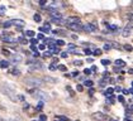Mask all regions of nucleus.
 <instances>
[{
	"label": "nucleus",
	"instance_id": "obj_36",
	"mask_svg": "<svg viewBox=\"0 0 133 121\" xmlns=\"http://www.w3.org/2000/svg\"><path fill=\"white\" fill-rule=\"evenodd\" d=\"M84 53H85L86 56H90V54H91V49H90V48H85V49H84Z\"/></svg>",
	"mask_w": 133,
	"mask_h": 121
},
{
	"label": "nucleus",
	"instance_id": "obj_19",
	"mask_svg": "<svg viewBox=\"0 0 133 121\" xmlns=\"http://www.w3.org/2000/svg\"><path fill=\"white\" fill-rule=\"evenodd\" d=\"M113 92H114V88H112V87H109L108 90H107L105 92H104V95H105L107 97H108V96H113Z\"/></svg>",
	"mask_w": 133,
	"mask_h": 121
},
{
	"label": "nucleus",
	"instance_id": "obj_45",
	"mask_svg": "<svg viewBox=\"0 0 133 121\" xmlns=\"http://www.w3.org/2000/svg\"><path fill=\"white\" fill-rule=\"evenodd\" d=\"M38 4H39L41 6H43V5H46V4H47V1H46V0H39V1H38Z\"/></svg>",
	"mask_w": 133,
	"mask_h": 121
},
{
	"label": "nucleus",
	"instance_id": "obj_35",
	"mask_svg": "<svg viewBox=\"0 0 133 121\" xmlns=\"http://www.w3.org/2000/svg\"><path fill=\"white\" fill-rule=\"evenodd\" d=\"M29 42H31L32 46H37V43H38V40L36 39V38H31V40H29Z\"/></svg>",
	"mask_w": 133,
	"mask_h": 121
},
{
	"label": "nucleus",
	"instance_id": "obj_18",
	"mask_svg": "<svg viewBox=\"0 0 133 121\" xmlns=\"http://www.w3.org/2000/svg\"><path fill=\"white\" fill-rule=\"evenodd\" d=\"M24 37H25V38H27V37H28V38H33V37H34V32H33V30L24 32Z\"/></svg>",
	"mask_w": 133,
	"mask_h": 121
},
{
	"label": "nucleus",
	"instance_id": "obj_16",
	"mask_svg": "<svg viewBox=\"0 0 133 121\" xmlns=\"http://www.w3.org/2000/svg\"><path fill=\"white\" fill-rule=\"evenodd\" d=\"M92 85H94V82H92L91 80H86L85 82H84V85H82V87L85 86V87H89V88H91Z\"/></svg>",
	"mask_w": 133,
	"mask_h": 121
},
{
	"label": "nucleus",
	"instance_id": "obj_57",
	"mask_svg": "<svg viewBox=\"0 0 133 121\" xmlns=\"http://www.w3.org/2000/svg\"><path fill=\"white\" fill-rule=\"evenodd\" d=\"M90 71H96V67H95V66H92L91 70H90Z\"/></svg>",
	"mask_w": 133,
	"mask_h": 121
},
{
	"label": "nucleus",
	"instance_id": "obj_28",
	"mask_svg": "<svg viewBox=\"0 0 133 121\" xmlns=\"http://www.w3.org/2000/svg\"><path fill=\"white\" fill-rule=\"evenodd\" d=\"M108 28L110 30H119L118 25H114V24H108Z\"/></svg>",
	"mask_w": 133,
	"mask_h": 121
},
{
	"label": "nucleus",
	"instance_id": "obj_17",
	"mask_svg": "<svg viewBox=\"0 0 133 121\" xmlns=\"http://www.w3.org/2000/svg\"><path fill=\"white\" fill-rule=\"evenodd\" d=\"M114 63H115L117 67H124V66H125V62H124L123 59H117Z\"/></svg>",
	"mask_w": 133,
	"mask_h": 121
},
{
	"label": "nucleus",
	"instance_id": "obj_42",
	"mask_svg": "<svg viewBox=\"0 0 133 121\" xmlns=\"http://www.w3.org/2000/svg\"><path fill=\"white\" fill-rule=\"evenodd\" d=\"M44 28H47V29L50 30L51 29V23H50V21H46V23H44Z\"/></svg>",
	"mask_w": 133,
	"mask_h": 121
},
{
	"label": "nucleus",
	"instance_id": "obj_32",
	"mask_svg": "<svg viewBox=\"0 0 133 121\" xmlns=\"http://www.w3.org/2000/svg\"><path fill=\"white\" fill-rule=\"evenodd\" d=\"M82 63H84V62H82L81 59H76V61H74V64H75V66H77V67L82 66Z\"/></svg>",
	"mask_w": 133,
	"mask_h": 121
},
{
	"label": "nucleus",
	"instance_id": "obj_21",
	"mask_svg": "<svg viewBox=\"0 0 133 121\" xmlns=\"http://www.w3.org/2000/svg\"><path fill=\"white\" fill-rule=\"evenodd\" d=\"M17 42H19V43H22V44H25V43H28V40H27V38L25 37H19L18 39H17Z\"/></svg>",
	"mask_w": 133,
	"mask_h": 121
},
{
	"label": "nucleus",
	"instance_id": "obj_26",
	"mask_svg": "<svg viewBox=\"0 0 133 121\" xmlns=\"http://www.w3.org/2000/svg\"><path fill=\"white\" fill-rule=\"evenodd\" d=\"M110 49H112V46H110V43H105L102 50H110Z\"/></svg>",
	"mask_w": 133,
	"mask_h": 121
},
{
	"label": "nucleus",
	"instance_id": "obj_50",
	"mask_svg": "<svg viewBox=\"0 0 133 121\" xmlns=\"http://www.w3.org/2000/svg\"><path fill=\"white\" fill-rule=\"evenodd\" d=\"M105 82H107L105 80H102V81H100V86H102V87H104V86H105Z\"/></svg>",
	"mask_w": 133,
	"mask_h": 121
},
{
	"label": "nucleus",
	"instance_id": "obj_61",
	"mask_svg": "<svg viewBox=\"0 0 133 121\" xmlns=\"http://www.w3.org/2000/svg\"><path fill=\"white\" fill-rule=\"evenodd\" d=\"M33 121H37V120H33Z\"/></svg>",
	"mask_w": 133,
	"mask_h": 121
},
{
	"label": "nucleus",
	"instance_id": "obj_12",
	"mask_svg": "<svg viewBox=\"0 0 133 121\" xmlns=\"http://www.w3.org/2000/svg\"><path fill=\"white\" fill-rule=\"evenodd\" d=\"M9 67H10V62H9V61L4 59V61L0 62V68H3V70H8Z\"/></svg>",
	"mask_w": 133,
	"mask_h": 121
},
{
	"label": "nucleus",
	"instance_id": "obj_46",
	"mask_svg": "<svg viewBox=\"0 0 133 121\" xmlns=\"http://www.w3.org/2000/svg\"><path fill=\"white\" fill-rule=\"evenodd\" d=\"M84 73H85V74H86V76H89V74H90V73H91V71L89 70V68H85V70H84Z\"/></svg>",
	"mask_w": 133,
	"mask_h": 121
},
{
	"label": "nucleus",
	"instance_id": "obj_7",
	"mask_svg": "<svg viewBox=\"0 0 133 121\" xmlns=\"http://www.w3.org/2000/svg\"><path fill=\"white\" fill-rule=\"evenodd\" d=\"M0 39L3 40L4 43H6V44H14V43H17V38H15L14 35H6V37H0Z\"/></svg>",
	"mask_w": 133,
	"mask_h": 121
},
{
	"label": "nucleus",
	"instance_id": "obj_29",
	"mask_svg": "<svg viewBox=\"0 0 133 121\" xmlns=\"http://www.w3.org/2000/svg\"><path fill=\"white\" fill-rule=\"evenodd\" d=\"M3 27H4L5 29H8V28H10V27H11L10 20H9V21H4V23H3Z\"/></svg>",
	"mask_w": 133,
	"mask_h": 121
},
{
	"label": "nucleus",
	"instance_id": "obj_53",
	"mask_svg": "<svg viewBox=\"0 0 133 121\" xmlns=\"http://www.w3.org/2000/svg\"><path fill=\"white\" fill-rule=\"evenodd\" d=\"M72 76H74V77H76V76H79V71H75V72L72 73Z\"/></svg>",
	"mask_w": 133,
	"mask_h": 121
},
{
	"label": "nucleus",
	"instance_id": "obj_5",
	"mask_svg": "<svg viewBox=\"0 0 133 121\" xmlns=\"http://www.w3.org/2000/svg\"><path fill=\"white\" fill-rule=\"evenodd\" d=\"M9 62H13V63H21L23 62V56L21 53H14L9 57Z\"/></svg>",
	"mask_w": 133,
	"mask_h": 121
},
{
	"label": "nucleus",
	"instance_id": "obj_51",
	"mask_svg": "<svg viewBox=\"0 0 133 121\" xmlns=\"http://www.w3.org/2000/svg\"><path fill=\"white\" fill-rule=\"evenodd\" d=\"M118 100L121 101V102H124V97H123V96H121V95H119V96H118Z\"/></svg>",
	"mask_w": 133,
	"mask_h": 121
},
{
	"label": "nucleus",
	"instance_id": "obj_3",
	"mask_svg": "<svg viewBox=\"0 0 133 121\" xmlns=\"http://www.w3.org/2000/svg\"><path fill=\"white\" fill-rule=\"evenodd\" d=\"M67 29L74 30V32H82V24L81 23H70V24H66Z\"/></svg>",
	"mask_w": 133,
	"mask_h": 121
},
{
	"label": "nucleus",
	"instance_id": "obj_22",
	"mask_svg": "<svg viewBox=\"0 0 133 121\" xmlns=\"http://www.w3.org/2000/svg\"><path fill=\"white\" fill-rule=\"evenodd\" d=\"M50 52H51V54H58V53L61 52V49H60V47H55V48L51 49Z\"/></svg>",
	"mask_w": 133,
	"mask_h": 121
},
{
	"label": "nucleus",
	"instance_id": "obj_9",
	"mask_svg": "<svg viewBox=\"0 0 133 121\" xmlns=\"http://www.w3.org/2000/svg\"><path fill=\"white\" fill-rule=\"evenodd\" d=\"M43 68V64L41 62H34L29 66V71H36V70H42Z\"/></svg>",
	"mask_w": 133,
	"mask_h": 121
},
{
	"label": "nucleus",
	"instance_id": "obj_44",
	"mask_svg": "<svg viewBox=\"0 0 133 121\" xmlns=\"http://www.w3.org/2000/svg\"><path fill=\"white\" fill-rule=\"evenodd\" d=\"M47 120V116H46V115H41V116H39V121H46Z\"/></svg>",
	"mask_w": 133,
	"mask_h": 121
},
{
	"label": "nucleus",
	"instance_id": "obj_4",
	"mask_svg": "<svg viewBox=\"0 0 133 121\" xmlns=\"http://www.w3.org/2000/svg\"><path fill=\"white\" fill-rule=\"evenodd\" d=\"M132 35V23H128L122 30V37L124 38H128V37H131Z\"/></svg>",
	"mask_w": 133,
	"mask_h": 121
},
{
	"label": "nucleus",
	"instance_id": "obj_33",
	"mask_svg": "<svg viewBox=\"0 0 133 121\" xmlns=\"http://www.w3.org/2000/svg\"><path fill=\"white\" fill-rule=\"evenodd\" d=\"M102 64L103 66H109V64H110V61L109 59H102Z\"/></svg>",
	"mask_w": 133,
	"mask_h": 121
},
{
	"label": "nucleus",
	"instance_id": "obj_14",
	"mask_svg": "<svg viewBox=\"0 0 133 121\" xmlns=\"http://www.w3.org/2000/svg\"><path fill=\"white\" fill-rule=\"evenodd\" d=\"M9 72H10L13 76H21V71L18 70V68H15V67L10 68V70H9Z\"/></svg>",
	"mask_w": 133,
	"mask_h": 121
},
{
	"label": "nucleus",
	"instance_id": "obj_27",
	"mask_svg": "<svg viewBox=\"0 0 133 121\" xmlns=\"http://www.w3.org/2000/svg\"><path fill=\"white\" fill-rule=\"evenodd\" d=\"M56 70H60V71H67V67H66V66H63V64H57Z\"/></svg>",
	"mask_w": 133,
	"mask_h": 121
},
{
	"label": "nucleus",
	"instance_id": "obj_24",
	"mask_svg": "<svg viewBox=\"0 0 133 121\" xmlns=\"http://www.w3.org/2000/svg\"><path fill=\"white\" fill-rule=\"evenodd\" d=\"M33 19H34V21H37V23H39L42 20V17L39 15V14H34L33 15Z\"/></svg>",
	"mask_w": 133,
	"mask_h": 121
},
{
	"label": "nucleus",
	"instance_id": "obj_23",
	"mask_svg": "<svg viewBox=\"0 0 133 121\" xmlns=\"http://www.w3.org/2000/svg\"><path fill=\"white\" fill-rule=\"evenodd\" d=\"M3 54H4V56H6V57H10L11 56V53H10V50L9 49H6V48H3Z\"/></svg>",
	"mask_w": 133,
	"mask_h": 121
},
{
	"label": "nucleus",
	"instance_id": "obj_59",
	"mask_svg": "<svg viewBox=\"0 0 133 121\" xmlns=\"http://www.w3.org/2000/svg\"><path fill=\"white\" fill-rule=\"evenodd\" d=\"M0 121H5V120H4V119H1V117H0Z\"/></svg>",
	"mask_w": 133,
	"mask_h": 121
},
{
	"label": "nucleus",
	"instance_id": "obj_10",
	"mask_svg": "<svg viewBox=\"0 0 133 121\" xmlns=\"http://www.w3.org/2000/svg\"><path fill=\"white\" fill-rule=\"evenodd\" d=\"M10 23H11V25H15L17 28H22L25 23H24V20H22V19H14V20H10Z\"/></svg>",
	"mask_w": 133,
	"mask_h": 121
},
{
	"label": "nucleus",
	"instance_id": "obj_25",
	"mask_svg": "<svg viewBox=\"0 0 133 121\" xmlns=\"http://www.w3.org/2000/svg\"><path fill=\"white\" fill-rule=\"evenodd\" d=\"M43 105H44V102H43V101H39V102H38V105H37V107H36V110L41 111L42 109H43Z\"/></svg>",
	"mask_w": 133,
	"mask_h": 121
},
{
	"label": "nucleus",
	"instance_id": "obj_13",
	"mask_svg": "<svg viewBox=\"0 0 133 121\" xmlns=\"http://www.w3.org/2000/svg\"><path fill=\"white\" fill-rule=\"evenodd\" d=\"M52 23H56L57 25H62V24H66V19H51Z\"/></svg>",
	"mask_w": 133,
	"mask_h": 121
},
{
	"label": "nucleus",
	"instance_id": "obj_34",
	"mask_svg": "<svg viewBox=\"0 0 133 121\" xmlns=\"http://www.w3.org/2000/svg\"><path fill=\"white\" fill-rule=\"evenodd\" d=\"M67 49H70V50H74V49H76V46L75 44H67Z\"/></svg>",
	"mask_w": 133,
	"mask_h": 121
},
{
	"label": "nucleus",
	"instance_id": "obj_58",
	"mask_svg": "<svg viewBox=\"0 0 133 121\" xmlns=\"http://www.w3.org/2000/svg\"><path fill=\"white\" fill-rule=\"evenodd\" d=\"M109 121H119V120H115V119H110Z\"/></svg>",
	"mask_w": 133,
	"mask_h": 121
},
{
	"label": "nucleus",
	"instance_id": "obj_62",
	"mask_svg": "<svg viewBox=\"0 0 133 121\" xmlns=\"http://www.w3.org/2000/svg\"><path fill=\"white\" fill-rule=\"evenodd\" d=\"M77 121H79V120H77Z\"/></svg>",
	"mask_w": 133,
	"mask_h": 121
},
{
	"label": "nucleus",
	"instance_id": "obj_47",
	"mask_svg": "<svg viewBox=\"0 0 133 121\" xmlns=\"http://www.w3.org/2000/svg\"><path fill=\"white\" fill-rule=\"evenodd\" d=\"M56 67H57V64H53V63H52L51 66H50V70H51V71H55V70H56Z\"/></svg>",
	"mask_w": 133,
	"mask_h": 121
},
{
	"label": "nucleus",
	"instance_id": "obj_11",
	"mask_svg": "<svg viewBox=\"0 0 133 121\" xmlns=\"http://www.w3.org/2000/svg\"><path fill=\"white\" fill-rule=\"evenodd\" d=\"M50 17H51V19H62V14L61 11H51L50 13Z\"/></svg>",
	"mask_w": 133,
	"mask_h": 121
},
{
	"label": "nucleus",
	"instance_id": "obj_52",
	"mask_svg": "<svg viewBox=\"0 0 133 121\" xmlns=\"http://www.w3.org/2000/svg\"><path fill=\"white\" fill-rule=\"evenodd\" d=\"M94 92H95V91H94V88H89V93H90V95H94Z\"/></svg>",
	"mask_w": 133,
	"mask_h": 121
},
{
	"label": "nucleus",
	"instance_id": "obj_2",
	"mask_svg": "<svg viewBox=\"0 0 133 121\" xmlns=\"http://www.w3.org/2000/svg\"><path fill=\"white\" fill-rule=\"evenodd\" d=\"M82 30L88 32V33H94V32H98V25L95 23H88L85 25H82Z\"/></svg>",
	"mask_w": 133,
	"mask_h": 121
},
{
	"label": "nucleus",
	"instance_id": "obj_48",
	"mask_svg": "<svg viewBox=\"0 0 133 121\" xmlns=\"http://www.w3.org/2000/svg\"><path fill=\"white\" fill-rule=\"evenodd\" d=\"M31 49L33 50V53H34V52H38V49H37V46H31Z\"/></svg>",
	"mask_w": 133,
	"mask_h": 121
},
{
	"label": "nucleus",
	"instance_id": "obj_38",
	"mask_svg": "<svg viewBox=\"0 0 133 121\" xmlns=\"http://www.w3.org/2000/svg\"><path fill=\"white\" fill-rule=\"evenodd\" d=\"M43 40L44 39V35H43V34H42V33H38V34H37V40Z\"/></svg>",
	"mask_w": 133,
	"mask_h": 121
},
{
	"label": "nucleus",
	"instance_id": "obj_43",
	"mask_svg": "<svg viewBox=\"0 0 133 121\" xmlns=\"http://www.w3.org/2000/svg\"><path fill=\"white\" fill-rule=\"evenodd\" d=\"M43 56H44L46 58H48V57H52V54H51V52H50V50H47V52H46V53H44Z\"/></svg>",
	"mask_w": 133,
	"mask_h": 121
},
{
	"label": "nucleus",
	"instance_id": "obj_41",
	"mask_svg": "<svg viewBox=\"0 0 133 121\" xmlns=\"http://www.w3.org/2000/svg\"><path fill=\"white\" fill-rule=\"evenodd\" d=\"M82 88H84L82 85H77V86H76V91H77V92H82Z\"/></svg>",
	"mask_w": 133,
	"mask_h": 121
},
{
	"label": "nucleus",
	"instance_id": "obj_40",
	"mask_svg": "<svg viewBox=\"0 0 133 121\" xmlns=\"http://www.w3.org/2000/svg\"><path fill=\"white\" fill-rule=\"evenodd\" d=\"M114 100H115L114 96H108V102L109 103H114Z\"/></svg>",
	"mask_w": 133,
	"mask_h": 121
},
{
	"label": "nucleus",
	"instance_id": "obj_56",
	"mask_svg": "<svg viewBox=\"0 0 133 121\" xmlns=\"http://www.w3.org/2000/svg\"><path fill=\"white\" fill-rule=\"evenodd\" d=\"M23 107H24V109H28V107H29V105H28V103H24V106H23Z\"/></svg>",
	"mask_w": 133,
	"mask_h": 121
},
{
	"label": "nucleus",
	"instance_id": "obj_39",
	"mask_svg": "<svg viewBox=\"0 0 133 121\" xmlns=\"http://www.w3.org/2000/svg\"><path fill=\"white\" fill-rule=\"evenodd\" d=\"M37 49L38 50H44L46 49V44H39V46L37 47Z\"/></svg>",
	"mask_w": 133,
	"mask_h": 121
},
{
	"label": "nucleus",
	"instance_id": "obj_60",
	"mask_svg": "<svg viewBox=\"0 0 133 121\" xmlns=\"http://www.w3.org/2000/svg\"><path fill=\"white\" fill-rule=\"evenodd\" d=\"M55 121H60V120H55Z\"/></svg>",
	"mask_w": 133,
	"mask_h": 121
},
{
	"label": "nucleus",
	"instance_id": "obj_55",
	"mask_svg": "<svg viewBox=\"0 0 133 121\" xmlns=\"http://www.w3.org/2000/svg\"><path fill=\"white\" fill-rule=\"evenodd\" d=\"M109 81H110V83H115V80H114V78H109Z\"/></svg>",
	"mask_w": 133,
	"mask_h": 121
},
{
	"label": "nucleus",
	"instance_id": "obj_6",
	"mask_svg": "<svg viewBox=\"0 0 133 121\" xmlns=\"http://www.w3.org/2000/svg\"><path fill=\"white\" fill-rule=\"evenodd\" d=\"M25 82L29 83V85H32L33 88H37L38 86H41L42 85V80H39V78H27Z\"/></svg>",
	"mask_w": 133,
	"mask_h": 121
},
{
	"label": "nucleus",
	"instance_id": "obj_49",
	"mask_svg": "<svg viewBox=\"0 0 133 121\" xmlns=\"http://www.w3.org/2000/svg\"><path fill=\"white\" fill-rule=\"evenodd\" d=\"M67 56H69V54H67L66 52H62V53H61V57H62V58H67Z\"/></svg>",
	"mask_w": 133,
	"mask_h": 121
},
{
	"label": "nucleus",
	"instance_id": "obj_1",
	"mask_svg": "<svg viewBox=\"0 0 133 121\" xmlns=\"http://www.w3.org/2000/svg\"><path fill=\"white\" fill-rule=\"evenodd\" d=\"M91 119L92 120H96V121H105V120H108V115H105L102 111H98V112H94V114H92Z\"/></svg>",
	"mask_w": 133,
	"mask_h": 121
},
{
	"label": "nucleus",
	"instance_id": "obj_54",
	"mask_svg": "<svg viewBox=\"0 0 133 121\" xmlns=\"http://www.w3.org/2000/svg\"><path fill=\"white\" fill-rule=\"evenodd\" d=\"M124 121H132V117H125Z\"/></svg>",
	"mask_w": 133,
	"mask_h": 121
},
{
	"label": "nucleus",
	"instance_id": "obj_30",
	"mask_svg": "<svg viewBox=\"0 0 133 121\" xmlns=\"http://www.w3.org/2000/svg\"><path fill=\"white\" fill-rule=\"evenodd\" d=\"M55 43H56V47L58 46V47H61V46H63L65 44V42L62 39H57V40H55Z\"/></svg>",
	"mask_w": 133,
	"mask_h": 121
},
{
	"label": "nucleus",
	"instance_id": "obj_37",
	"mask_svg": "<svg viewBox=\"0 0 133 121\" xmlns=\"http://www.w3.org/2000/svg\"><path fill=\"white\" fill-rule=\"evenodd\" d=\"M39 32H41L42 34H43V33H48L50 30L47 29V28H44V27H41V28H39Z\"/></svg>",
	"mask_w": 133,
	"mask_h": 121
},
{
	"label": "nucleus",
	"instance_id": "obj_31",
	"mask_svg": "<svg viewBox=\"0 0 133 121\" xmlns=\"http://www.w3.org/2000/svg\"><path fill=\"white\" fill-rule=\"evenodd\" d=\"M123 48L127 50V52H132V46H131V44H124Z\"/></svg>",
	"mask_w": 133,
	"mask_h": 121
},
{
	"label": "nucleus",
	"instance_id": "obj_15",
	"mask_svg": "<svg viewBox=\"0 0 133 121\" xmlns=\"http://www.w3.org/2000/svg\"><path fill=\"white\" fill-rule=\"evenodd\" d=\"M65 30H62V29H53L52 30V33L53 34H57V35H67V33H63Z\"/></svg>",
	"mask_w": 133,
	"mask_h": 121
},
{
	"label": "nucleus",
	"instance_id": "obj_8",
	"mask_svg": "<svg viewBox=\"0 0 133 121\" xmlns=\"http://www.w3.org/2000/svg\"><path fill=\"white\" fill-rule=\"evenodd\" d=\"M70 23H81V20L76 15H71V17H67L66 18V24H70Z\"/></svg>",
	"mask_w": 133,
	"mask_h": 121
},
{
	"label": "nucleus",
	"instance_id": "obj_20",
	"mask_svg": "<svg viewBox=\"0 0 133 121\" xmlns=\"http://www.w3.org/2000/svg\"><path fill=\"white\" fill-rule=\"evenodd\" d=\"M102 53H103V50L100 49V48H96V49H94V52H91V54H94V56H102Z\"/></svg>",
	"mask_w": 133,
	"mask_h": 121
}]
</instances>
